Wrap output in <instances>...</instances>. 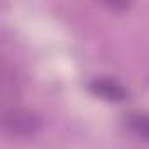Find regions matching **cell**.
Masks as SVG:
<instances>
[{"label":"cell","instance_id":"6da1fadb","mask_svg":"<svg viewBox=\"0 0 149 149\" xmlns=\"http://www.w3.org/2000/svg\"><path fill=\"white\" fill-rule=\"evenodd\" d=\"M4 130L13 137H30L40 128V118L28 109L13 107L2 116Z\"/></svg>","mask_w":149,"mask_h":149},{"label":"cell","instance_id":"7a4b0ae2","mask_svg":"<svg viewBox=\"0 0 149 149\" xmlns=\"http://www.w3.org/2000/svg\"><path fill=\"white\" fill-rule=\"evenodd\" d=\"M90 91L95 97H100L109 102H123L128 97V90L116 79H109V77L93 79L90 83Z\"/></svg>","mask_w":149,"mask_h":149},{"label":"cell","instance_id":"3957f363","mask_svg":"<svg viewBox=\"0 0 149 149\" xmlns=\"http://www.w3.org/2000/svg\"><path fill=\"white\" fill-rule=\"evenodd\" d=\"M125 126L139 139L149 142V114L146 112H128L123 118Z\"/></svg>","mask_w":149,"mask_h":149}]
</instances>
